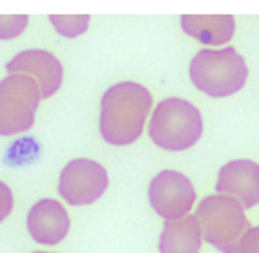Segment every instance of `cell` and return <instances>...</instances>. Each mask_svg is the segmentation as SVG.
<instances>
[{"label": "cell", "instance_id": "obj_1", "mask_svg": "<svg viewBox=\"0 0 259 253\" xmlns=\"http://www.w3.org/2000/svg\"><path fill=\"white\" fill-rule=\"evenodd\" d=\"M151 92L137 82H118L100 100V133L110 145L135 143L151 110Z\"/></svg>", "mask_w": 259, "mask_h": 253}, {"label": "cell", "instance_id": "obj_2", "mask_svg": "<svg viewBox=\"0 0 259 253\" xmlns=\"http://www.w3.org/2000/svg\"><path fill=\"white\" fill-rule=\"evenodd\" d=\"M249 76V68L237 49H202L190 61V80L212 98L239 92Z\"/></svg>", "mask_w": 259, "mask_h": 253}, {"label": "cell", "instance_id": "obj_3", "mask_svg": "<svg viewBox=\"0 0 259 253\" xmlns=\"http://www.w3.org/2000/svg\"><path fill=\"white\" fill-rule=\"evenodd\" d=\"M149 137L165 151L190 149L202 137V114L184 98H165L151 114Z\"/></svg>", "mask_w": 259, "mask_h": 253}, {"label": "cell", "instance_id": "obj_4", "mask_svg": "<svg viewBox=\"0 0 259 253\" xmlns=\"http://www.w3.org/2000/svg\"><path fill=\"white\" fill-rule=\"evenodd\" d=\"M196 219L202 239L223 253H243V239L251 229L245 208L231 196H206L198 208Z\"/></svg>", "mask_w": 259, "mask_h": 253}, {"label": "cell", "instance_id": "obj_5", "mask_svg": "<svg viewBox=\"0 0 259 253\" xmlns=\"http://www.w3.org/2000/svg\"><path fill=\"white\" fill-rule=\"evenodd\" d=\"M41 100L39 86L29 76L9 74L0 80V135L9 137L29 131Z\"/></svg>", "mask_w": 259, "mask_h": 253}, {"label": "cell", "instance_id": "obj_6", "mask_svg": "<svg viewBox=\"0 0 259 253\" xmlns=\"http://www.w3.org/2000/svg\"><path fill=\"white\" fill-rule=\"evenodd\" d=\"M108 188V174L94 159H74L59 176V196L68 204L84 206L96 202Z\"/></svg>", "mask_w": 259, "mask_h": 253}, {"label": "cell", "instance_id": "obj_7", "mask_svg": "<svg viewBox=\"0 0 259 253\" xmlns=\"http://www.w3.org/2000/svg\"><path fill=\"white\" fill-rule=\"evenodd\" d=\"M147 196L151 208L161 219L174 221L186 217L192 210L194 202H196V190H194L188 176L174 170H163L151 180Z\"/></svg>", "mask_w": 259, "mask_h": 253}, {"label": "cell", "instance_id": "obj_8", "mask_svg": "<svg viewBox=\"0 0 259 253\" xmlns=\"http://www.w3.org/2000/svg\"><path fill=\"white\" fill-rule=\"evenodd\" d=\"M7 70L9 74H23L35 80V84L39 86L41 98L53 96L63 82V68L59 59L53 53L43 49H29L15 55L7 63Z\"/></svg>", "mask_w": 259, "mask_h": 253}, {"label": "cell", "instance_id": "obj_9", "mask_svg": "<svg viewBox=\"0 0 259 253\" xmlns=\"http://www.w3.org/2000/svg\"><path fill=\"white\" fill-rule=\"evenodd\" d=\"M217 192L235 198L243 208L259 204V163L251 159L225 163L217 178Z\"/></svg>", "mask_w": 259, "mask_h": 253}, {"label": "cell", "instance_id": "obj_10", "mask_svg": "<svg viewBox=\"0 0 259 253\" xmlns=\"http://www.w3.org/2000/svg\"><path fill=\"white\" fill-rule=\"evenodd\" d=\"M29 235L41 245H57L70 233V217L61 202L45 198L31 206L27 215Z\"/></svg>", "mask_w": 259, "mask_h": 253}, {"label": "cell", "instance_id": "obj_11", "mask_svg": "<svg viewBox=\"0 0 259 253\" xmlns=\"http://www.w3.org/2000/svg\"><path fill=\"white\" fill-rule=\"evenodd\" d=\"M202 231L196 215L165 221L159 237V253H200Z\"/></svg>", "mask_w": 259, "mask_h": 253}, {"label": "cell", "instance_id": "obj_12", "mask_svg": "<svg viewBox=\"0 0 259 253\" xmlns=\"http://www.w3.org/2000/svg\"><path fill=\"white\" fill-rule=\"evenodd\" d=\"M180 25L190 37L198 39L204 45H225L235 35V19L227 15L221 17L188 15L180 19Z\"/></svg>", "mask_w": 259, "mask_h": 253}, {"label": "cell", "instance_id": "obj_13", "mask_svg": "<svg viewBox=\"0 0 259 253\" xmlns=\"http://www.w3.org/2000/svg\"><path fill=\"white\" fill-rule=\"evenodd\" d=\"M49 23L63 37H80L90 25V17H49Z\"/></svg>", "mask_w": 259, "mask_h": 253}, {"label": "cell", "instance_id": "obj_14", "mask_svg": "<svg viewBox=\"0 0 259 253\" xmlns=\"http://www.w3.org/2000/svg\"><path fill=\"white\" fill-rule=\"evenodd\" d=\"M29 25V17H0V39H15Z\"/></svg>", "mask_w": 259, "mask_h": 253}, {"label": "cell", "instance_id": "obj_15", "mask_svg": "<svg viewBox=\"0 0 259 253\" xmlns=\"http://www.w3.org/2000/svg\"><path fill=\"white\" fill-rule=\"evenodd\" d=\"M13 204H15V198H13V190L0 180V223H3L11 210H13Z\"/></svg>", "mask_w": 259, "mask_h": 253}, {"label": "cell", "instance_id": "obj_16", "mask_svg": "<svg viewBox=\"0 0 259 253\" xmlns=\"http://www.w3.org/2000/svg\"><path fill=\"white\" fill-rule=\"evenodd\" d=\"M243 253H259V227H251L243 239Z\"/></svg>", "mask_w": 259, "mask_h": 253}, {"label": "cell", "instance_id": "obj_17", "mask_svg": "<svg viewBox=\"0 0 259 253\" xmlns=\"http://www.w3.org/2000/svg\"><path fill=\"white\" fill-rule=\"evenodd\" d=\"M35 253H47V251H35Z\"/></svg>", "mask_w": 259, "mask_h": 253}]
</instances>
